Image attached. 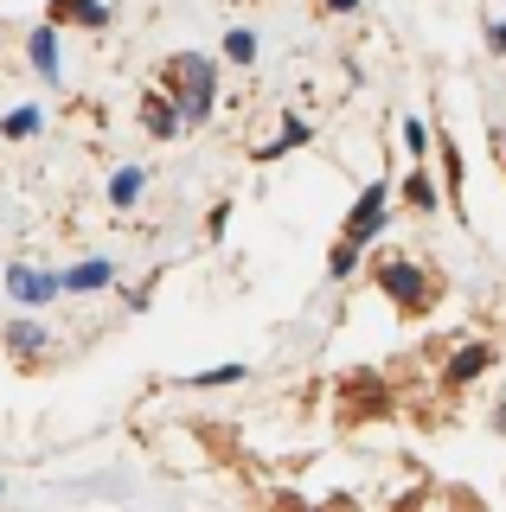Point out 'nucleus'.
I'll return each instance as SVG.
<instances>
[{"mask_svg": "<svg viewBox=\"0 0 506 512\" xmlns=\"http://www.w3.org/2000/svg\"><path fill=\"white\" fill-rule=\"evenodd\" d=\"M161 84L173 90V103H180L186 128H199L205 116H212V103H218V64L205 58V52H173V58L161 64Z\"/></svg>", "mask_w": 506, "mask_h": 512, "instance_id": "f257e3e1", "label": "nucleus"}, {"mask_svg": "<svg viewBox=\"0 0 506 512\" xmlns=\"http://www.w3.org/2000/svg\"><path fill=\"white\" fill-rule=\"evenodd\" d=\"M378 288H385V295L398 301L404 314H423V308H430V276H423L410 256H391V263H378Z\"/></svg>", "mask_w": 506, "mask_h": 512, "instance_id": "f03ea898", "label": "nucleus"}, {"mask_svg": "<svg viewBox=\"0 0 506 512\" xmlns=\"http://www.w3.org/2000/svg\"><path fill=\"white\" fill-rule=\"evenodd\" d=\"M385 212H391V180H372L359 192V205L346 212V237H353V244H372V237L385 231Z\"/></svg>", "mask_w": 506, "mask_h": 512, "instance_id": "7ed1b4c3", "label": "nucleus"}, {"mask_svg": "<svg viewBox=\"0 0 506 512\" xmlns=\"http://www.w3.org/2000/svg\"><path fill=\"white\" fill-rule=\"evenodd\" d=\"M58 288H65V282L45 276V269H26V263H13V269H7V295H13V301H26V308H45Z\"/></svg>", "mask_w": 506, "mask_h": 512, "instance_id": "20e7f679", "label": "nucleus"}, {"mask_svg": "<svg viewBox=\"0 0 506 512\" xmlns=\"http://www.w3.org/2000/svg\"><path fill=\"white\" fill-rule=\"evenodd\" d=\"M45 20L52 26H109V0H52V7H45Z\"/></svg>", "mask_w": 506, "mask_h": 512, "instance_id": "39448f33", "label": "nucleus"}, {"mask_svg": "<svg viewBox=\"0 0 506 512\" xmlns=\"http://www.w3.org/2000/svg\"><path fill=\"white\" fill-rule=\"evenodd\" d=\"M71 288V295H97V288H109L116 282V263H103V256H90V263H77V269H65V276H58Z\"/></svg>", "mask_w": 506, "mask_h": 512, "instance_id": "423d86ee", "label": "nucleus"}, {"mask_svg": "<svg viewBox=\"0 0 506 512\" xmlns=\"http://www.w3.org/2000/svg\"><path fill=\"white\" fill-rule=\"evenodd\" d=\"M141 122H148V135H180L186 128V116H180V103H173V96H148V109H141Z\"/></svg>", "mask_w": 506, "mask_h": 512, "instance_id": "0eeeda50", "label": "nucleus"}, {"mask_svg": "<svg viewBox=\"0 0 506 512\" xmlns=\"http://www.w3.org/2000/svg\"><path fill=\"white\" fill-rule=\"evenodd\" d=\"M487 365H494V346H481V340H468L462 352L449 359V384H468V378H481Z\"/></svg>", "mask_w": 506, "mask_h": 512, "instance_id": "6e6552de", "label": "nucleus"}, {"mask_svg": "<svg viewBox=\"0 0 506 512\" xmlns=\"http://www.w3.org/2000/svg\"><path fill=\"white\" fill-rule=\"evenodd\" d=\"M26 52H33V71L45 77V84H58V32H52V26H39L33 39H26Z\"/></svg>", "mask_w": 506, "mask_h": 512, "instance_id": "1a4fd4ad", "label": "nucleus"}, {"mask_svg": "<svg viewBox=\"0 0 506 512\" xmlns=\"http://www.w3.org/2000/svg\"><path fill=\"white\" fill-rule=\"evenodd\" d=\"M302 141H308V122H302V116H282L276 141H270V148H257V154H263V160H282V154H295V148H302Z\"/></svg>", "mask_w": 506, "mask_h": 512, "instance_id": "9d476101", "label": "nucleus"}, {"mask_svg": "<svg viewBox=\"0 0 506 512\" xmlns=\"http://www.w3.org/2000/svg\"><path fill=\"white\" fill-rule=\"evenodd\" d=\"M141 186H148V173H141V167H122L116 180H109V205H122V212H129V205L141 199Z\"/></svg>", "mask_w": 506, "mask_h": 512, "instance_id": "9b49d317", "label": "nucleus"}, {"mask_svg": "<svg viewBox=\"0 0 506 512\" xmlns=\"http://www.w3.org/2000/svg\"><path fill=\"white\" fill-rule=\"evenodd\" d=\"M398 199H404V205H417V212H436V205H442V199H436V186H430V173H423V167H417V173H410V180L398 186Z\"/></svg>", "mask_w": 506, "mask_h": 512, "instance_id": "f8f14e48", "label": "nucleus"}, {"mask_svg": "<svg viewBox=\"0 0 506 512\" xmlns=\"http://www.w3.org/2000/svg\"><path fill=\"white\" fill-rule=\"evenodd\" d=\"M404 154H410V160L436 154V135H430V122H423V116H404Z\"/></svg>", "mask_w": 506, "mask_h": 512, "instance_id": "ddd939ff", "label": "nucleus"}, {"mask_svg": "<svg viewBox=\"0 0 506 512\" xmlns=\"http://www.w3.org/2000/svg\"><path fill=\"white\" fill-rule=\"evenodd\" d=\"M39 346H45L39 320H7V352H39Z\"/></svg>", "mask_w": 506, "mask_h": 512, "instance_id": "4468645a", "label": "nucleus"}, {"mask_svg": "<svg viewBox=\"0 0 506 512\" xmlns=\"http://www.w3.org/2000/svg\"><path fill=\"white\" fill-rule=\"evenodd\" d=\"M359 250H366V244H353V237H340V244H334V256H327V276H334V282H346V276L359 269Z\"/></svg>", "mask_w": 506, "mask_h": 512, "instance_id": "2eb2a0df", "label": "nucleus"}, {"mask_svg": "<svg viewBox=\"0 0 506 512\" xmlns=\"http://www.w3.org/2000/svg\"><path fill=\"white\" fill-rule=\"evenodd\" d=\"M225 58L231 64H257V32H250V26H231L225 32Z\"/></svg>", "mask_w": 506, "mask_h": 512, "instance_id": "dca6fc26", "label": "nucleus"}, {"mask_svg": "<svg viewBox=\"0 0 506 512\" xmlns=\"http://www.w3.org/2000/svg\"><path fill=\"white\" fill-rule=\"evenodd\" d=\"M0 135H7V141H26V135H39V109H33V103H26V109H13V116L0 122Z\"/></svg>", "mask_w": 506, "mask_h": 512, "instance_id": "f3484780", "label": "nucleus"}, {"mask_svg": "<svg viewBox=\"0 0 506 512\" xmlns=\"http://www.w3.org/2000/svg\"><path fill=\"white\" fill-rule=\"evenodd\" d=\"M353 397H366V410L378 416V410H391V397H385V384L378 378H353Z\"/></svg>", "mask_w": 506, "mask_h": 512, "instance_id": "a211bd4d", "label": "nucleus"}, {"mask_svg": "<svg viewBox=\"0 0 506 512\" xmlns=\"http://www.w3.org/2000/svg\"><path fill=\"white\" fill-rule=\"evenodd\" d=\"M237 378H244V365H212V372H193L199 391H212V384H237Z\"/></svg>", "mask_w": 506, "mask_h": 512, "instance_id": "6ab92c4d", "label": "nucleus"}, {"mask_svg": "<svg viewBox=\"0 0 506 512\" xmlns=\"http://www.w3.org/2000/svg\"><path fill=\"white\" fill-rule=\"evenodd\" d=\"M442 173H449V192H462V154L442 141Z\"/></svg>", "mask_w": 506, "mask_h": 512, "instance_id": "aec40b11", "label": "nucleus"}, {"mask_svg": "<svg viewBox=\"0 0 506 512\" xmlns=\"http://www.w3.org/2000/svg\"><path fill=\"white\" fill-rule=\"evenodd\" d=\"M487 52H500V58H506V20H500L494 32H487Z\"/></svg>", "mask_w": 506, "mask_h": 512, "instance_id": "412c9836", "label": "nucleus"}, {"mask_svg": "<svg viewBox=\"0 0 506 512\" xmlns=\"http://www.w3.org/2000/svg\"><path fill=\"white\" fill-rule=\"evenodd\" d=\"M359 7V0H327V13H353Z\"/></svg>", "mask_w": 506, "mask_h": 512, "instance_id": "4be33fe9", "label": "nucleus"}, {"mask_svg": "<svg viewBox=\"0 0 506 512\" xmlns=\"http://www.w3.org/2000/svg\"><path fill=\"white\" fill-rule=\"evenodd\" d=\"M494 429H500V436H506V404H500V410H494Z\"/></svg>", "mask_w": 506, "mask_h": 512, "instance_id": "5701e85b", "label": "nucleus"}, {"mask_svg": "<svg viewBox=\"0 0 506 512\" xmlns=\"http://www.w3.org/2000/svg\"><path fill=\"white\" fill-rule=\"evenodd\" d=\"M0 493H7V487H0Z\"/></svg>", "mask_w": 506, "mask_h": 512, "instance_id": "b1692460", "label": "nucleus"}]
</instances>
